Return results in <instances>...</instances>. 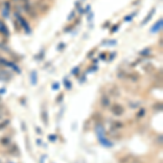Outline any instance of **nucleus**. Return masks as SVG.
<instances>
[{
    "mask_svg": "<svg viewBox=\"0 0 163 163\" xmlns=\"http://www.w3.org/2000/svg\"><path fill=\"white\" fill-rule=\"evenodd\" d=\"M30 80H32V85H36L37 83V73L35 71L30 73Z\"/></svg>",
    "mask_w": 163,
    "mask_h": 163,
    "instance_id": "8",
    "label": "nucleus"
},
{
    "mask_svg": "<svg viewBox=\"0 0 163 163\" xmlns=\"http://www.w3.org/2000/svg\"><path fill=\"white\" fill-rule=\"evenodd\" d=\"M48 139H49L50 141L54 143V141L58 139V137H57V135H49V136H48Z\"/></svg>",
    "mask_w": 163,
    "mask_h": 163,
    "instance_id": "15",
    "label": "nucleus"
},
{
    "mask_svg": "<svg viewBox=\"0 0 163 163\" xmlns=\"http://www.w3.org/2000/svg\"><path fill=\"white\" fill-rule=\"evenodd\" d=\"M154 12H156V8H152V10L150 11L148 14H147V16H146V18L143 19V22L141 23V25H146V24H147L149 21L152 19V16H153V14H154Z\"/></svg>",
    "mask_w": 163,
    "mask_h": 163,
    "instance_id": "6",
    "label": "nucleus"
},
{
    "mask_svg": "<svg viewBox=\"0 0 163 163\" xmlns=\"http://www.w3.org/2000/svg\"><path fill=\"white\" fill-rule=\"evenodd\" d=\"M0 33L2 35H5V36H9V30H8L7 25L2 21H0Z\"/></svg>",
    "mask_w": 163,
    "mask_h": 163,
    "instance_id": "5",
    "label": "nucleus"
},
{
    "mask_svg": "<svg viewBox=\"0 0 163 163\" xmlns=\"http://www.w3.org/2000/svg\"><path fill=\"white\" fill-rule=\"evenodd\" d=\"M145 114H146V109L145 108H141L139 110V112L137 113V118L140 119V118H143L145 116Z\"/></svg>",
    "mask_w": 163,
    "mask_h": 163,
    "instance_id": "11",
    "label": "nucleus"
},
{
    "mask_svg": "<svg viewBox=\"0 0 163 163\" xmlns=\"http://www.w3.org/2000/svg\"><path fill=\"white\" fill-rule=\"evenodd\" d=\"M111 111H112V113H113L115 116H121V115L124 113V108L121 104L116 103L111 108Z\"/></svg>",
    "mask_w": 163,
    "mask_h": 163,
    "instance_id": "2",
    "label": "nucleus"
},
{
    "mask_svg": "<svg viewBox=\"0 0 163 163\" xmlns=\"http://www.w3.org/2000/svg\"><path fill=\"white\" fill-rule=\"evenodd\" d=\"M11 143V140L9 137H3V138L0 139V143L2 145V146H7V145H9Z\"/></svg>",
    "mask_w": 163,
    "mask_h": 163,
    "instance_id": "10",
    "label": "nucleus"
},
{
    "mask_svg": "<svg viewBox=\"0 0 163 163\" xmlns=\"http://www.w3.org/2000/svg\"><path fill=\"white\" fill-rule=\"evenodd\" d=\"M16 16H18V20H19V23H20L23 27H24V30L26 33H30V25L27 24V22L22 18V16H20V15L16 14Z\"/></svg>",
    "mask_w": 163,
    "mask_h": 163,
    "instance_id": "3",
    "label": "nucleus"
},
{
    "mask_svg": "<svg viewBox=\"0 0 163 163\" xmlns=\"http://www.w3.org/2000/svg\"><path fill=\"white\" fill-rule=\"evenodd\" d=\"M78 66H76V68H74V69L72 70V74L73 75H77V73H78Z\"/></svg>",
    "mask_w": 163,
    "mask_h": 163,
    "instance_id": "16",
    "label": "nucleus"
},
{
    "mask_svg": "<svg viewBox=\"0 0 163 163\" xmlns=\"http://www.w3.org/2000/svg\"><path fill=\"white\" fill-rule=\"evenodd\" d=\"M96 134H97V137H98L99 139V143H101L102 146L108 147V148L113 146V143H111L109 139L106 138V136H104V129L100 124H98V125L96 126Z\"/></svg>",
    "mask_w": 163,
    "mask_h": 163,
    "instance_id": "1",
    "label": "nucleus"
},
{
    "mask_svg": "<svg viewBox=\"0 0 163 163\" xmlns=\"http://www.w3.org/2000/svg\"><path fill=\"white\" fill-rule=\"evenodd\" d=\"M9 123H10V121H9V120H5L3 123H0V129H5V126H7V125H8Z\"/></svg>",
    "mask_w": 163,
    "mask_h": 163,
    "instance_id": "14",
    "label": "nucleus"
},
{
    "mask_svg": "<svg viewBox=\"0 0 163 163\" xmlns=\"http://www.w3.org/2000/svg\"><path fill=\"white\" fill-rule=\"evenodd\" d=\"M41 116H43V121H44V123L46 124V125H48V113H47V111L43 110V112H41Z\"/></svg>",
    "mask_w": 163,
    "mask_h": 163,
    "instance_id": "9",
    "label": "nucleus"
},
{
    "mask_svg": "<svg viewBox=\"0 0 163 163\" xmlns=\"http://www.w3.org/2000/svg\"><path fill=\"white\" fill-rule=\"evenodd\" d=\"M1 93L5 94V89H0V94H1Z\"/></svg>",
    "mask_w": 163,
    "mask_h": 163,
    "instance_id": "23",
    "label": "nucleus"
},
{
    "mask_svg": "<svg viewBox=\"0 0 163 163\" xmlns=\"http://www.w3.org/2000/svg\"><path fill=\"white\" fill-rule=\"evenodd\" d=\"M59 87H60V85H59V83H55V84H53L52 85V89H59Z\"/></svg>",
    "mask_w": 163,
    "mask_h": 163,
    "instance_id": "19",
    "label": "nucleus"
},
{
    "mask_svg": "<svg viewBox=\"0 0 163 163\" xmlns=\"http://www.w3.org/2000/svg\"><path fill=\"white\" fill-rule=\"evenodd\" d=\"M74 15H75V12L74 11H72V13L70 14V16H69V21L71 20V18H74Z\"/></svg>",
    "mask_w": 163,
    "mask_h": 163,
    "instance_id": "20",
    "label": "nucleus"
},
{
    "mask_svg": "<svg viewBox=\"0 0 163 163\" xmlns=\"http://www.w3.org/2000/svg\"><path fill=\"white\" fill-rule=\"evenodd\" d=\"M162 24H163V22H162V19H161V20H159L158 22L152 26V28H151V33H158L159 30L162 28Z\"/></svg>",
    "mask_w": 163,
    "mask_h": 163,
    "instance_id": "4",
    "label": "nucleus"
},
{
    "mask_svg": "<svg viewBox=\"0 0 163 163\" xmlns=\"http://www.w3.org/2000/svg\"><path fill=\"white\" fill-rule=\"evenodd\" d=\"M118 27H119V25H116V26H114L113 30H112V33H114V32H116L118 30Z\"/></svg>",
    "mask_w": 163,
    "mask_h": 163,
    "instance_id": "21",
    "label": "nucleus"
},
{
    "mask_svg": "<svg viewBox=\"0 0 163 163\" xmlns=\"http://www.w3.org/2000/svg\"><path fill=\"white\" fill-rule=\"evenodd\" d=\"M63 97H64V95L60 94V96L57 98V102H58V103H59V102H61V100H62V98H63Z\"/></svg>",
    "mask_w": 163,
    "mask_h": 163,
    "instance_id": "18",
    "label": "nucleus"
},
{
    "mask_svg": "<svg viewBox=\"0 0 163 163\" xmlns=\"http://www.w3.org/2000/svg\"><path fill=\"white\" fill-rule=\"evenodd\" d=\"M135 14H136V13H135ZM135 14L127 15V16H125V19H124V20L126 21V22H129V21H131V19H132V18H134V15H135Z\"/></svg>",
    "mask_w": 163,
    "mask_h": 163,
    "instance_id": "17",
    "label": "nucleus"
},
{
    "mask_svg": "<svg viewBox=\"0 0 163 163\" xmlns=\"http://www.w3.org/2000/svg\"><path fill=\"white\" fill-rule=\"evenodd\" d=\"M63 84H64L65 88H66V89L72 88V84H71V82H70V80H64V82H63Z\"/></svg>",
    "mask_w": 163,
    "mask_h": 163,
    "instance_id": "13",
    "label": "nucleus"
},
{
    "mask_svg": "<svg viewBox=\"0 0 163 163\" xmlns=\"http://www.w3.org/2000/svg\"><path fill=\"white\" fill-rule=\"evenodd\" d=\"M113 126L115 127V129H122V127L124 126V124L122 123V122H116V123L114 122V123H113Z\"/></svg>",
    "mask_w": 163,
    "mask_h": 163,
    "instance_id": "12",
    "label": "nucleus"
},
{
    "mask_svg": "<svg viewBox=\"0 0 163 163\" xmlns=\"http://www.w3.org/2000/svg\"><path fill=\"white\" fill-rule=\"evenodd\" d=\"M36 131H37V132H38L39 134H41V129H40L39 127H36Z\"/></svg>",
    "mask_w": 163,
    "mask_h": 163,
    "instance_id": "22",
    "label": "nucleus"
},
{
    "mask_svg": "<svg viewBox=\"0 0 163 163\" xmlns=\"http://www.w3.org/2000/svg\"><path fill=\"white\" fill-rule=\"evenodd\" d=\"M100 102H101V106H102L103 108H108L109 106L111 104L110 99H109V97H107V96H103V97L101 98V100H100Z\"/></svg>",
    "mask_w": 163,
    "mask_h": 163,
    "instance_id": "7",
    "label": "nucleus"
}]
</instances>
